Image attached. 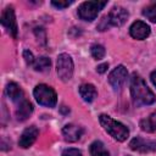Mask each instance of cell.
I'll use <instances>...</instances> for the list:
<instances>
[{
    "instance_id": "cell-9",
    "label": "cell",
    "mask_w": 156,
    "mask_h": 156,
    "mask_svg": "<svg viewBox=\"0 0 156 156\" xmlns=\"http://www.w3.org/2000/svg\"><path fill=\"white\" fill-rule=\"evenodd\" d=\"M127 77H128V72H127V68L122 65L117 66L108 76V83L111 84V87L113 89H119L124 82L127 80Z\"/></svg>"
},
{
    "instance_id": "cell-10",
    "label": "cell",
    "mask_w": 156,
    "mask_h": 156,
    "mask_svg": "<svg viewBox=\"0 0 156 156\" xmlns=\"http://www.w3.org/2000/svg\"><path fill=\"white\" fill-rule=\"evenodd\" d=\"M38 135H39L38 128L34 127V126H30V127L26 128L22 132V134L20 136V140H18V145L21 147H23V149H27V147L33 145V143L37 140Z\"/></svg>"
},
{
    "instance_id": "cell-21",
    "label": "cell",
    "mask_w": 156,
    "mask_h": 156,
    "mask_svg": "<svg viewBox=\"0 0 156 156\" xmlns=\"http://www.w3.org/2000/svg\"><path fill=\"white\" fill-rule=\"evenodd\" d=\"M34 33H35V35H37V38H38V41L44 45V44L46 43V34H45V30H44L43 28H35Z\"/></svg>"
},
{
    "instance_id": "cell-1",
    "label": "cell",
    "mask_w": 156,
    "mask_h": 156,
    "mask_svg": "<svg viewBox=\"0 0 156 156\" xmlns=\"http://www.w3.org/2000/svg\"><path fill=\"white\" fill-rule=\"evenodd\" d=\"M130 94L136 105H151L156 100L154 93L146 85L144 79L136 73H134L130 78Z\"/></svg>"
},
{
    "instance_id": "cell-11",
    "label": "cell",
    "mask_w": 156,
    "mask_h": 156,
    "mask_svg": "<svg viewBox=\"0 0 156 156\" xmlns=\"http://www.w3.org/2000/svg\"><path fill=\"white\" fill-rule=\"evenodd\" d=\"M129 34L138 40L146 39L150 35V27L143 21H135L129 28Z\"/></svg>"
},
{
    "instance_id": "cell-23",
    "label": "cell",
    "mask_w": 156,
    "mask_h": 156,
    "mask_svg": "<svg viewBox=\"0 0 156 156\" xmlns=\"http://www.w3.org/2000/svg\"><path fill=\"white\" fill-rule=\"evenodd\" d=\"M62 156H82V152L78 149L69 147V149H66L62 151Z\"/></svg>"
},
{
    "instance_id": "cell-8",
    "label": "cell",
    "mask_w": 156,
    "mask_h": 156,
    "mask_svg": "<svg viewBox=\"0 0 156 156\" xmlns=\"http://www.w3.org/2000/svg\"><path fill=\"white\" fill-rule=\"evenodd\" d=\"M128 11L122 7V6H115L110 13L107 15V20H108V23L110 26H113V27H121L126 23L127 18H128Z\"/></svg>"
},
{
    "instance_id": "cell-24",
    "label": "cell",
    "mask_w": 156,
    "mask_h": 156,
    "mask_svg": "<svg viewBox=\"0 0 156 156\" xmlns=\"http://www.w3.org/2000/svg\"><path fill=\"white\" fill-rule=\"evenodd\" d=\"M72 4H73L72 0L71 1H61V0H58V1H51V5L55 6V7H57V9H66L69 5H72Z\"/></svg>"
},
{
    "instance_id": "cell-5",
    "label": "cell",
    "mask_w": 156,
    "mask_h": 156,
    "mask_svg": "<svg viewBox=\"0 0 156 156\" xmlns=\"http://www.w3.org/2000/svg\"><path fill=\"white\" fill-rule=\"evenodd\" d=\"M56 71L58 78L63 82H67L72 78L73 74V61L68 54H60L57 56L56 62Z\"/></svg>"
},
{
    "instance_id": "cell-6",
    "label": "cell",
    "mask_w": 156,
    "mask_h": 156,
    "mask_svg": "<svg viewBox=\"0 0 156 156\" xmlns=\"http://www.w3.org/2000/svg\"><path fill=\"white\" fill-rule=\"evenodd\" d=\"M1 24L7 29L12 38H17V23L15 17V11L12 6H7L1 13Z\"/></svg>"
},
{
    "instance_id": "cell-22",
    "label": "cell",
    "mask_w": 156,
    "mask_h": 156,
    "mask_svg": "<svg viewBox=\"0 0 156 156\" xmlns=\"http://www.w3.org/2000/svg\"><path fill=\"white\" fill-rule=\"evenodd\" d=\"M23 58H24V61H26V63H27L28 66H33V65H34L35 58H34L33 54H32L29 50H24V51H23Z\"/></svg>"
},
{
    "instance_id": "cell-27",
    "label": "cell",
    "mask_w": 156,
    "mask_h": 156,
    "mask_svg": "<svg viewBox=\"0 0 156 156\" xmlns=\"http://www.w3.org/2000/svg\"><path fill=\"white\" fill-rule=\"evenodd\" d=\"M150 78H151V82H152V84L156 87V71H154V72L151 73V77H150Z\"/></svg>"
},
{
    "instance_id": "cell-14",
    "label": "cell",
    "mask_w": 156,
    "mask_h": 156,
    "mask_svg": "<svg viewBox=\"0 0 156 156\" xmlns=\"http://www.w3.org/2000/svg\"><path fill=\"white\" fill-rule=\"evenodd\" d=\"M6 94L7 96L16 104L21 102L22 100H24V94L22 91V89L20 88L18 84H16L15 82H10L6 85Z\"/></svg>"
},
{
    "instance_id": "cell-18",
    "label": "cell",
    "mask_w": 156,
    "mask_h": 156,
    "mask_svg": "<svg viewBox=\"0 0 156 156\" xmlns=\"http://www.w3.org/2000/svg\"><path fill=\"white\" fill-rule=\"evenodd\" d=\"M33 67H34V69L38 71V72H46V71H49L50 67H51V61H50V58H48V57H45V56H41V57L35 58Z\"/></svg>"
},
{
    "instance_id": "cell-3",
    "label": "cell",
    "mask_w": 156,
    "mask_h": 156,
    "mask_svg": "<svg viewBox=\"0 0 156 156\" xmlns=\"http://www.w3.org/2000/svg\"><path fill=\"white\" fill-rule=\"evenodd\" d=\"M37 102L41 106L54 107L57 102V95L55 90L46 84H38L33 90Z\"/></svg>"
},
{
    "instance_id": "cell-15",
    "label": "cell",
    "mask_w": 156,
    "mask_h": 156,
    "mask_svg": "<svg viewBox=\"0 0 156 156\" xmlns=\"http://www.w3.org/2000/svg\"><path fill=\"white\" fill-rule=\"evenodd\" d=\"M79 95L82 96V99L84 101L91 102L98 96V91H96V89H95V87L93 84L85 83V84H82L79 87Z\"/></svg>"
},
{
    "instance_id": "cell-20",
    "label": "cell",
    "mask_w": 156,
    "mask_h": 156,
    "mask_svg": "<svg viewBox=\"0 0 156 156\" xmlns=\"http://www.w3.org/2000/svg\"><path fill=\"white\" fill-rule=\"evenodd\" d=\"M90 52L95 60H101L105 56V48L100 44H94L90 48Z\"/></svg>"
},
{
    "instance_id": "cell-13",
    "label": "cell",
    "mask_w": 156,
    "mask_h": 156,
    "mask_svg": "<svg viewBox=\"0 0 156 156\" xmlns=\"http://www.w3.org/2000/svg\"><path fill=\"white\" fill-rule=\"evenodd\" d=\"M33 112V105L28 100H22L21 102L17 104L16 108V117L18 121H26Z\"/></svg>"
},
{
    "instance_id": "cell-19",
    "label": "cell",
    "mask_w": 156,
    "mask_h": 156,
    "mask_svg": "<svg viewBox=\"0 0 156 156\" xmlns=\"http://www.w3.org/2000/svg\"><path fill=\"white\" fill-rule=\"evenodd\" d=\"M143 15L151 22L156 23V4H151L143 10Z\"/></svg>"
},
{
    "instance_id": "cell-4",
    "label": "cell",
    "mask_w": 156,
    "mask_h": 156,
    "mask_svg": "<svg viewBox=\"0 0 156 156\" xmlns=\"http://www.w3.org/2000/svg\"><path fill=\"white\" fill-rule=\"evenodd\" d=\"M106 1H85L78 7V16L84 21H94L102 7H105Z\"/></svg>"
},
{
    "instance_id": "cell-12",
    "label": "cell",
    "mask_w": 156,
    "mask_h": 156,
    "mask_svg": "<svg viewBox=\"0 0 156 156\" xmlns=\"http://www.w3.org/2000/svg\"><path fill=\"white\" fill-rule=\"evenodd\" d=\"M83 128L79 127V126H76V124H66L63 128H62V134H63V138L65 140L67 141H77L80 139V136L83 135Z\"/></svg>"
},
{
    "instance_id": "cell-7",
    "label": "cell",
    "mask_w": 156,
    "mask_h": 156,
    "mask_svg": "<svg viewBox=\"0 0 156 156\" xmlns=\"http://www.w3.org/2000/svg\"><path fill=\"white\" fill-rule=\"evenodd\" d=\"M129 146L132 150L138 151V152H152L156 151V141L155 140H150V139H144L140 136H136L134 139H132V141L129 143Z\"/></svg>"
},
{
    "instance_id": "cell-2",
    "label": "cell",
    "mask_w": 156,
    "mask_h": 156,
    "mask_svg": "<svg viewBox=\"0 0 156 156\" xmlns=\"http://www.w3.org/2000/svg\"><path fill=\"white\" fill-rule=\"evenodd\" d=\"M99 121L101 123V126L104 127V129L117 141H124L128 135H129V130L128 128L122 124L118 121H115L112 117L107 116V115H100Z\"/></svg>"
},
{
    "instance_id": "cell-26",
    "label": "cell",
    "mask_w": 156,
    "mask_h": 156,
    "mask_svg": "<svg viewBox=\"0 0 156 156\" xmlns=\"http://www.w3.org/2000/svg\"><path fill=\"white\" fill-rule=\"evenodd\" d=\"M107 68H108V63H101V65H99V66L96 67V71H98L99 73H104Z\"/></svg>"
},
{
    "instance_id": "cell-17",
    "label": "cell",
    "mask_w": 156,
    "mask_h": 156,
    "mask_svg": "<svg viewBox=\"0 0 156 156\" xmlns=\"http://www.w3.org/2000/svg\"><path fill=\"white\" fill-rule=\"evenodd\" d=\"M89 151H90V155H91V156H110V154H108V151L105 149L104 144H102L101 141H99V140L94 141V143L90 145Z\"/></svg>"
},
{
    "instance_id": "cell-16",
    "label": "cell",
    "mask_w": 156,
    "mask_h": 156,
    "mask_svg": "<svg viewBox=\"0 0 156 156\" xmlns=\"http://www.w3.org/2000/svg\"><path fill=\"white\" fill-rule=\"evenodd\" d=\"M140 128L141 130L146 133H152L156 130V112L151 113L149 117L140 121Z\"/></svg>"
},
{
    "instance_id": "cell-25",
    "label": "cell",
    "mask_w": 156,
    "mask_h": 156,
    "mask_svg": "<svg viewBox=\"0 0 156 156\" xmlns=\"http://www.w3.org/2000/svg\"><path fill=\"white\" fill-rule=\"evenodd\" d=\"M110 27H111V26H110V23H108L107 16H104L102 20L100 21V23L98 24V29H99V30H106V29H108Z\"/></svg>"
}]
</instances>
